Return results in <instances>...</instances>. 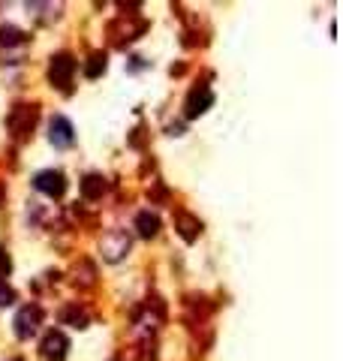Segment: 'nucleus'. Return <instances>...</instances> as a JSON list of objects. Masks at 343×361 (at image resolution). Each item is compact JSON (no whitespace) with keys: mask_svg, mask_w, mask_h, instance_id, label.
Returning a JSON list of instances; mask_svg holds the SVG:
<instances>
[{"mask_svg":"<svg viewBox=\"0 0 343 361\" xmlns=\"http://www.w3.org/2000/svg\"><path fill=\"white\" fill-rule=\"evenodd\" d=\"M36 117H40V106H36V103H15L12 108H9V115H6L9 135H12L15 142H24L27 135L33 133Z\"/></svg>","mask_w":343,"mask_h":361,"instance_id":"nucleus-1","label":"nucleus"},{"mask_svg":"<svg viewBox=\"0 0 343 361\" xmlns=\"http://www.w3.org/2000/svg\"><path fill=\"white\" fill-rule=\"evenodd\" d=\"M76 69H78V63H76V58H72L69 51L54 54L51 63H49V81H51V87L69 90L72 76H76Z\"/></svg>","mask_w":343,"mask_h":361,"instance_id":"nucleus-2","label":"nucleus"},{"mask_svg":"<svg viewBox=\"0 0 343 361\" xmlns=\"http://www.w3.org/2000/svg\"><path fill=\"white\" fill-rule=\"evenodd\" d=\"M162 319H166V304H162V298L153 295L151 301L142 307V313L135 316V334H142V337H151V334L160 328Z\"/></svg>","mask_w":343,"mask_h":361,"instance_id":"nucleus-3","label":"nucleus"},{"mask_svg":"<svg viewBox=\"0 0 343 361\" xmlns=\"http://www.w3.org/2000/svg\"><path fill=\"white\" fill-rule=\"evenodd\" d=\"M130 247H133V238L124 229H112L99 238V253H103L106 262H121L130 253Z\"/></svg>","mask_w":343,"mask_h":361,"instance_id":"nucleus-4","label":"nucleus"},{"mask_svg":"<svg viewBox=\"0 0 343 361\" xmlns=\"http://www.w3.org/2000/svg\"><path fill=\"white\" fill-rule=\"evenodd\" d=\"M15 337L18 340H27V337H33L36 331H40V325H42V307L40 304H24L22 310L15 313Z\"/></svg>","mask_w":343,"mask_h":361,"instance_id":"nucleus-5","label":"nucleus"},{"mask_svg":"<svg viewBox=\"0 0 343 361\" xmlns=\"http://www.w3.org/2000/svg\"><path fill=\"white\" fill-rule=\"evenodd\" d=\"M148 31V22L144 18H133V15H121L117 22L108 27V33L115 36V45H124V42H133Z\"/></svg>","mask_w":343,"mask_h":361,"instance_id":"nucleus-6","label":"nucleus"},{"mask_svg":"<svg viewBox=\"0 0 343 361\" xmlns=\"http://www.w3.org/2000/svg\"><path fill=\"white\" fill-rule=\"evenodd\" d=\"M33 187L49 199H60L63 193H67V175L58 169H42L33 175Z\"/></svg>","mask_w":343,"mask_h":361,"instance_id":"nucleus-7","label":"nucleus"},{"mask_svg":"<svg viewBox=\"0 0 343 361\" xmlns=\"http://www.w3.org/2000/svg\"><path fill=\"white\" fill-rule=\"evenodd\" d=\"M211 106H214V90L208 87V85H196V87L187 94L184 115H187V117H199V115H205Z\"/></svg>","mask_w":343,"mask_h":361,"instance_id":"nucleus-8","label":"nucleus"},{"mask_svg":"<svg viewBox=\"0 0 343 361\" xmlns=\"http://www.w3.org/2000/svg\"><path fill=\"white\" fill-rule=\"evenodd\" d=\"M40 352H42L45 361H63V358H67V352H69L67 334H63V331H49L42 337V343H40Z\"/></svg>","mask_w":343,"mask_h":361,"instance_id":"nucleus-9","label":"nucleus"},{"mask_svg":"<svg viewBox=\"0 0 343 361\" xmlns=\"http://www.w3.org/2000/svg\"><path fill=\"white\" fill-rule=\"evenodd\" d=\"M49 142L54 144V148H69L72 142H76V130H72V124H69V117H63V115H54L51 117V124H49Z\"/></svg>","mask_w":343,"mask_h":361,"instance_id":"nucleus-10","label":"nucleus"},{"mask_svg":"<svg viewBox=\"0 0 343 361\" xmlns=\"http://www.w3.org/2000/svg\"><path fill=\"white\" fill-rule=\"evenodd\" d=\"M175 229L178 235L184 238L187 244H193L199 235H202V220L199 217H193L190 211H175Z\"/></svg>","mask_w":343,"mask_h":361,"instance_id":"nucleus-11","label":"nucleus"},{"mask_svg":"<svg viewBox=\"0 0 343 361\" xmlns=\"http://www.w3.org/2000/svg\"><path fill=\"white\" fill-rule=\"evenodd\" d=\"M78 187H81V196H85L87 202H97V199H103L108 193V180L103 175H85Z\"/></svg>","mask_w":343,"mask_h":361,"instance_id":"nucleus-12","label":"nucleus"},{"mask_svg":"<svg viewBox=\"0 0 343 361\" xmlns=\"http://www.w3.org/2000/svg\"><path fill=\"white\" fill-rule=\"evenodd\" d=\"M72 283L81 286V289H90L97 283V268H94V262H87V259H78L76 265H72Z\"/></svg>","mask_w":343,"mask_h":361,"instance_id":"nucleus-13","label":"nucleus"},{"mask_svg":"<svg viewBox=\"0 0 343 361\" xmlns=\"http://www.w3.org/2000/svg\"><path fill=\"white\" fill-rule=\"evenodd\" d=\"M60 322L63 325H72V328H87V325H90V313L85 310V307H78L76 301H72V304H67L60 310Z\"/></svg>","mask_w":343,"mask_h":361,"instance_id":"nucleus-14","label":"nucleus"},{"mask_svg":"<svg viewBox=\"0 0 343 361\" xmlns=\"http://www.w3.org/2000/svg\"><path fill=\"white\" fill-rule=\"evenodd\" d=\"M135 232H139L142 238H153V235L160 232V217L151 211H139L135 214Z\"/></svg>","mask_w":343,"mask_h":361,"instance_id":"nucleus-15","label":"nucleus"},{"mask_svg":"<svg viewBox=\"0 0 343 361\" xmlns=\"http://www.w3.org/2000/svg\"><path fill=\"white\" fill-rule=\"evenodd\" d=\"M27 42V33L18 31L15 24H0V45L12 49V45H24Z\"/></svg>","mask_w":343,"mask_h":361,"instance_id":"nucleus-16","label":"nucleus"},{"mask_svg":"<svg viewBox=\"0 0 343 361\" xmlns=\"http://www.w3.org/2000/svg\"><path fill=\"white\" fill-rule=\"evenodd\" d=\"M106 67H108V63H106V54H103V51H94V54L87 58V63H85V78H99V76L106 72Z\"/></svg>","mask_w":343,"mask_h":361,"instance_id":"nucleus-17","label":"nucleus"},{"mask_svg":"<svg viewBox=\"0 0 343 361\" xmlns=\"http://www.w3.org/2000/svg\"><path fill=\"white\" fill-rule=\"evenodd\" d=\"M187 310H193V316H190V319H205L208 313H211V304H208V298H196V295H190L187 298Z\"/></svg>","mask_w":343,"mask_h":361,"instance_id":"nucleus-18","label":"nucleus"},{"mask_svg":"<svg viewBox=\"0 0 343 361\" xmlns=\"http://www.w3.org/2000/svg\"><path fill=\"white\" fill-rule=\"evenodd\" d=\"M9 304H15V289L6 280H0V307H9Z\"/></svg>","mask_w":343,"mask_h":361,"instance_id":"nucleus-19","label":"nucleus"},{"mask_svg":"<svg viewBox=\"0 0 343 361\" xmlns=\"http://www.w3.org/2000/svg\"><path fill=\"white\" fill-rule=\"evenodd\" d=\"M9 271H12V259H9V253L0 247V280L9 277Z\"/></svg>","mask_w":343,"mask_h":361,"instance_id":"nucleus-20","label":"nucleus"},{"mask_svg":"<svg viewBox=\"0 0 343 361\" xmlns=\"http://www.w3.org/2000/svg\"><path fill=\"white\" fill-rule=\"evenodd\" d=\"M169 135H184V124H169Z\"/></svg>","mask_w":343,"mask_h":361,"instance_id":"nucleus-21","label":"nucleus"},{"mask_svg":"<svg viewBox=\"0 0 343 361\" xmlns=\"http://www.w3.org/2000/svg\"><path fill=\"white\" fill-rule=\"evenodd\" d=\"M144 63H142V58H133V63H130V69H142Z\"/></svg>","mask_w":343,"mask_h":361,"instance_id":"nucleus-22","label":"nucleus"},{"mask_svg":"<svg viewBox=\"0 0 343 361\" xmlns=\"http://www.w3.org/2000/svg\"><path fill=\"white\" fill-rule=\"evenodd\" d=\"M3 199H6V184L0 180V205H3Z\"/></svg>","mask_w":343,"mask_h":361,"instance_id":"nucleus-23","label":"nucleus"},{"mask_svg":"<svg viewBox=\"0 0 343 361\" xmlns=\"http://www.w3.org/2000/svg\"><path fill=\"white\" fill-rule=\"evenodd\" d=\"M9 361H24V358H9Z\"/></svg>","mask_w":343,"mask_h":361,"instance_id":"nucleus-24","label":"nucleus"}]
</instances>
